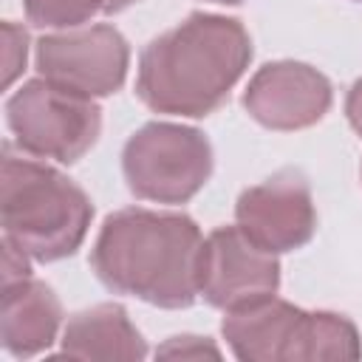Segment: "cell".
<instances>
[{
  "mask_svg": "<svg viewBox=\"0 0 362 362\" xmlns=\"http://www.w3.org/2000/svg\"><path fill=\"white\" fill-rule=\"evenodd\" d=\"M240 232L272 255L297 252L317 235V206L303 173L280 170L235 201Z\"/></svg>",
  "mask_w": 362,
  "mask_h": 362,
  "instance_id": "obj_9",
  "label": "cell"
},
{
  "mask_svg": "<svg viewBox=\"0 0 362 362\" xmlns=\"http://www.w3.org/2000/svg\"><path fill=\"white\" fill-rule=\"evenodd\" d=\"M31 277V257L3 238V286Z\"/></svg>",
  "mask_w": 362,
  "mask_h": 362,
  "instance_id": "obj_16",
  "label": "cell"
},
{
  "mask_svg": "<svg viewBox=\"0 0 362 362\" xmlns=\"http://www.w3.org/2000/svg\"><path fill=\"white\" fill-rule=\"evenodd\" d=\"M206 3H221V6H240L243 0H206Z\"/></svg>",
  "mask_w": 362,
  "mask_h": 362,
  "instance_id": "obj_19",
  "label": "cell"
},
{
  "mask_svg": "<svg viewBox=\"0 0 362 362\" xmlns=\"http://www.w3.org/2000/svg\"><path fill=\"white\" fill-rule=\"evenodd\" d=\"M23 11L37 28L68 31L105 11V0H23Z\"/></svg>",
  "mask_w": 362,
  "mask_h": 362,
  "instance_id": "obj_13",
  "label": "cell"
},
{
  "mask_svg": "<svg viewBox=\"0 0 362 362\" xmlns=\"http://www.w3.org/2000/svg\"><path fill=\"white\" fill-rule=\"evenodd\" d=\"M34 65L48 82L88 99H102L124 85L130 45L116 25H79L42 34L34 48Z\"/></svg>",
  "mask_w": 362,
  "mask_h": 362,
  "instance_id": "obj_7",
  "label": "cell"
},
{
  "mask_svg": "<svg viewBox=\"0 0 362 362\" xmlns=\"http://www.w3.org/2000/svg\"><path fill=\"white\" fill-rule=\"evenodd\" d=\"M280 291L277 255L252 243L240 226H218L201 243L198 294L221 311H238Z\"/></svg>",
  "mask_w": 362,
  "mask_h": 362,
  "instance_id": "obj_8",
  "label": "cell"
},
{
  "mask_svg": "<svg viewBox=\"0 0 362 362\" xmlns=\"http://www.w3.org/2000/svg\"><path fill=\"white\" fill-rule=\"evenodd\" d=\"M356 3H362V0H356Z\"/></svg>",
  "mask_w": 362,
  "mask_h": 362,
  "instance_id": "obj_20",
  "label": "cell"
},
{
  "mask_svg": "<svg viewBox=\"0 0 362 362\" xmlns=\"http://www.w3.org/2000/svg\"><path fill=\"white\" fill-rule=\"evenodd\" d=\"M3 37H6V79L3 85L11 88V82L25 71V57H28V31L11 20L3 23Z\"/></svg>",
  "mask_w": 362,
  "mask_h": 362,
  "instance_id": "obj_14",
  "label": "cell"
},
{
  "mask_svg": "<svg viewBox=\"0 0 362 362\" xmlns=\"http://www.w3.org/2000/svg\"><path fill=\"white\" fill-rule=\"evenodd\" d=\"M201 229L187 212L127 206L110 212L90 249L96 280L158 308H189L198 294Z\"/></svg>",
  "mask_w": 362,
  "mask_h": 362,
  "instance_id": "obj_2",
  "label": "cell"
},
{
  "mask_svg": "<svg viewBox=\"0 0 362 362\" xmlns=\"http://www.w3.org/2000/svg\"><path fill=\"white\" fill-rule=\"evenodd\" d=\"M345 119L354 127V133L362 136V79H356L345 96Z\"/></svg>",
  "mask_w": 362,
  "mask_h": 362,
  "instance_id": "obj_17",
  "label": "cell"
},
{
  "mask_svg": "<svg viewBox=\"0 0 362 362\" xmlns=\"http://www.w3.org/2000/svg\"><path fill=\"white\" fill-rule=\"evenodd\" d=\"M139 0H105V11L102 14H119V11H124V8H130V6H136Z\"/></svg>",
  "mask_w": 362,
  "mask_h": 362,
  "instance_id": "obj_18",
  "label": "cell"
},
{
  "mask_svg": "<svg viewBox=\"0 0 362 362\" xmlns=\"http://www.w3.org/2000/svg\"><path fill=\"white\" fill-rule=\"evenodd\" d=\"M215 167L209 139L189 124L147 122L122 147V173L139 201L187 204Z\"/></svg>",
  "mask_w": 362,
  "mask_h": 362,
  "instance_id": "obj_5",
  "label": "cell"
},
{
  "mask_svg": "<svg viewBox=\"0 0 362 362\" xmlns=\"http://www.w3.org/2000/svg\"><path fill=\"white\" fill-rule=\"evenodd\" d=\"M59 356L71 359H147V339L130 322L122 303H99L68 317Z\"/></svg>",
  "mask_w": 362,
  "mask_h": 362,
  "instance_id": "obj_12",
  "label": "cell"
},
{
  "mask_svg": "<svg viewBox=\"0 0 362 362\" xmlns=\"http://www.w3.org/2000/svg\"><path fill=\"white\" fill-rule=\"evenodd\" d=\"M252 54V37L238 17L192 11L144 45L136 96L153 113L204 119L229 99Z\"/></svg>",
  "mask_w": 362,
  "mask_h": 362,
  "instance_id": "obj_1",
  "label": "cell"
},
{
  "mask_svg": "<svg viewBox=\"0 0 362 362\" xmlns=\"http://www.w3.org/2000/svg\"><path fill=\"white\" fill-rule=\"evenodd\" d=\"M14 144L34 158L76 164L102 133V107L45 76L23 82L6 102Z\"/></svg>",
  "mask_w": 362,
  "mask_h": 362,
  "instance_id": "obj_6",
  "label": "cell"
},
{
  "mask_svg": "<svg viewBox=\"0 0 362 362\" xmlns=\"http://www.w3.org/2000/svg\"><path fill=\"white\" fill-rule=\"evenodd\" d=\"M3 238L37 263H57L82 246L93 204L88 192L51 164L25 158L3 147V192H0Z\"/></svg>",
  "mask_w": 362,
  "mask_h": 362,
  "instance_id": "obj_3",
  "label": "cell"
},
{
  "mask_svg": "<svg viewBox=\"0 0 362 362\" xmlns=\"http://www.w3.org/2000/svg\"><path fill=\"white\" fill-rule=\"evenodd\" d=\"M221 334L240 362H322L362 359L356 325L337 311H305L277 294L226 311Z\"/></svg>",
  "mask_w": 362,
  "mask_h": 362,
  "instance_id": "obj_4",
  "label": "cell"
},
{
  "mask_svg": "<svg viewBox=\"0 0 362 362\" xmlns=\"http://www.w3.org/2000/svg\"><path fill=\"white\" fill-rule=\"evenodd\" d=\"M156 356H164V359H201V356H212V359H218L221 351H218V345H212L209 337L181 334V337H170L156 351Z\"/></svg>",
  "mask_w": 362,
  "mask_h": 362,
  "instance_id": "obj_15",
  "label": "cell"
},
{
  "mask_svg": "<svg viewBox=\"0 0 362 362\" xmlns=\"http://www.w3.org/2000/svg\"><path fill=\"white\" fill-rule=\"evenodd\" d=\"M62 325V303L42 280L25 277L3 286L0 339L8 356L31 359L57 342Z\"/></svg>",
  "mask_w": 362,
  "mask_h": 362,
  "instance_id": "obj_11",
  "label": "cell"
},
{
  "mask_svg": "<svg viewBox=\"0 0 362 362\" xmlns=\"http://www.w3.org/2000/svg\"><path fill=\"white\" fill-rule=\"evenodd\" d=\"M243 110L266 130L294 133L325 119L334 102V88L322 71L297 59L260 65L246 90Z\"/></svg>",
  "mask_w": 362,
  "mask_h": 362,
  "instance_id": "obj_10",
  "label": "cell"
}]
</instances>
